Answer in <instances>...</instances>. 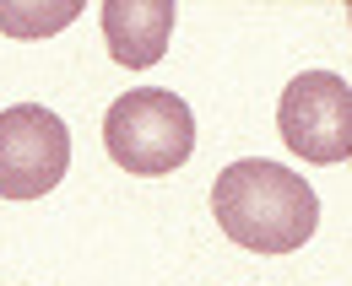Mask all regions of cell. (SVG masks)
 Here are the masks:
<instances>
[{"instance_id": "cell-1", "label": "cell", "mask_w": 352, "mask_h": 286, "mask_svg": "<svg viewBox=\"0 0 352 286\" xmlns=\"http://www.w3.org/2000/svg\"><path fill=\"white\" fill-rule=\"evenodd\" d=\"M212 216L239 248L255 254H293L320 227V200L293 167L244 157L222 167L212 184Z\"/></svg>"}, {"instance_id": "cell-2", "label": "cell", "mask_w": 352, "mask_h": 286, "mask_svg": "<svg viewBox=\"0 0 352 286\" xmlns=\"http://www.w3.org/2000/svg\"><path fill=\"white\" fill-rule=\"evenodd\" d=\"M103 146L109 157L135 178H163L190 163L195 152V114L168 86H135L109 103L103 114Z\"/></svg>"}, {"instance_id": "cell-3", "label": "cell", "mask_w": 352, "mask_h": 286, "mask_svg": "<svg viewBox=\"0 0 352 286\" xmlns=\"http://www.w3.org/2000/svg\"><path fill=\"white\" fill-rule=\"evenodd\" d=\"M282 146L304 163H347L352 157V86L336 71H304L293 76L276 103Z\"/></svg>"}, {"instance_id": "cell-4", "label": "cell", "mask_w": 352, "mask_h": 286, "mask_svg": "<svg viewBox=\"0 0 352 286\" xmlns=\"http://www.w3.org/2000/svg\"><path fill=\"white\" fill-rule=\"evenodd\" d=\"M71 167V130L44 103L0 114V200H38Z\"/></svg>"}, {"instance_id": "cell-5", "label": "cell", "mask_w": 352, "mask_h": 286, "mask_svg": "<svg viewBox=\"0 0 352 286\" xmlns=\"http://www.w3.org/2000/svg\"><path fill=\"white\" fill-rule=\"evenodd\" d=\"M174 0H103L98 16H103V43L120 65L146 71L163 60V49L174 38Z\"/></svg>"}, {"instance_id": "cell-6", "label": "cell", "mask_w": 352, "mask_h": 286, "mask_svg": "<svg viewBox=\"0 0 352 286\" xmlns=\"http://www.w3.org/2000/svg\"><path fill=\"white\" fill-rule=\"evenodd\" d=\"M82 0H0V33L11 38H49L71 27Z\"/></svg>"}]
</instances>
